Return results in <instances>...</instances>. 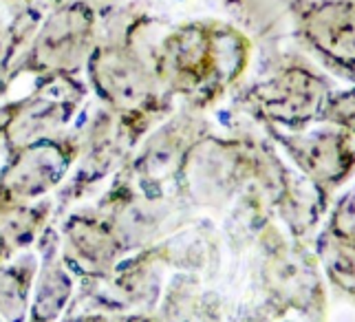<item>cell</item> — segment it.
Here are the masks:
<instances>
[{"label":"cell","instance_id":"6da1fadb","mask_svg":"<svg viewBox=\"0 0 355 322\" xmlns=\"http://www.w3.org/2000/svg\"><path fill=\"white\" fill-rule=\"evenodd\" d=\"M300 22L302 35L318 53L355 71V0H318Z\"/></svg>","mask_w":355,"mask_h":322},{"label":"cell","instance_id":"7a4b0ae2","mask_svg":"<svg viewBox=\"0 0 355 322\" xmlns=\"http://www.w3.org/2000/svg\"><path fill=\"white\" fill-rule=\"evenodd\" d=\"M259 97L269 117L289 126H302L327 108L324 82L304 69L280 73L263 86Z\"/></svg>","mask_w":355,"mask_h":322},{"label":"cell","instance_id":"3957f363","mask_svg":"<svg viewBox=\"0 0 355 322\" xmlns=\"http://www.w3.org/2000/svg\"><path fill=\"white\" fill-rule=\"evenodd\" d=\"M291 139L293 142L289 148L293 157L318 183L338 185L349 175L355 159L349 151L345 135L334 130H315Z\"/></svg>","mask_w":355,"mask_h":322},{"label":"cell","instance_id":"277c9868","mask_svg":"<svg viewBox=\"0 0 355 322\" xmlns=\"http://www.w3.org/2000/svg\"><path fill=\"white\" fill-rule=\"evenodd\" d=\"M320 256L329 280L355 300V245L329 237L322 241Z\"/></svg>","mask_w":355,"mask_h":322},{"label":"cell","instance_id":"5b68a950","mask_svg":"<svg viewBox=\"0 0 355 322\" xmlns=\"http://www.w3.org/2000/svg\"><path fill=\"white\" fill-rule=\"evenodd\" d=\"M104 76H106V89L113 91L115 97L126 102H137L146 91V84L141 80V73L135 69L130 62L117 60L111 65L104 67Z\"/></svg>","mask_w":355,"mask_h":322},{"label":"cell","instance_id":"8992f818","mask_svg":"<svg viewBox=\"0 0 355 322\" xmlns=\"http://www.w3.org/2000/svg\"><path fill=\"white\" fill-rule=\"evenodd\" d=\"M0 312L16 320L24 312V289L14 274H0Z\"/></svg>","mask_w":355,"mask_h":322},{"label":"cell","instance_id":"52a82bcc","mask_svg":"<svg viewBox=\"0 0 355 322\" xmlns=\"http://www.w3.org/2000/svg\"><path fill=\"white\" fill-rule=\"evenodd\" d=\"M331 232H334L331 237L355 245V190H351L338 205L331 223Z\"/></svg>","mask_w":355,"mask_h":322},{"label":"cell","instance_id":"ba28073f","mask_svg":"<svg viewBox=\"0 0 355 322\" xmlns=\"http://www.w3.org/2000/svg\"><path fill=\"white\" fill-rule=\"evenodd\" d=\"M324 117L342 128L355 130V89L340 93L334 100H329L324 108Z\"/></svg>","mask_w":355,"mask_h":322}]
</instances>
